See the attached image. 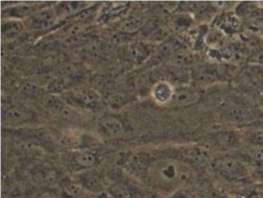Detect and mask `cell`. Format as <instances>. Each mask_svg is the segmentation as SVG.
I'll return each instance as SVG.
<instances>
[{
	"mask_svg": "<svg viewBox=\"0 0 263 198\" xmlns=\"http://www.w3.org/2000/svg\"><path fill=\"white\" fill-rule=\"evenodd\" d=\"M196 172L189 163L174 158H158L147 164L142 181L164 197L171 196L196 181Z\"/></svg>",
	"mask_w": 263,
	"mask_h": 198,
	"instance_id": "cell-1",
	"label": "cell"
},
{
	"mask_svg": "<svg viewBox=\"0 0 263 198\" xmlns=\"http://www.w3.org/2000/svg\"><path fill=\"white\" fill-rule=\"evenodd\" d=\"M214 171L229 181H243L250 176L249 169L239 160L233 156H220L212 164Z\"/></svg>",
	"mask_w": 263,
	"mask_h": 198,
	"instance_id": "cell-2",
	"label": "cell"
},
{
	"mask_svg": "<svg viewBox=\"0 0 263 198\" xmlns=\"http://www.w3.org/2000/svg\"><path fill=\"white\" fill-rule=\"evenodd\" d=\"M30 178L35 185L45 189H50L55 184H60L62 180L56 169L44 165L36 166L32 169Z\"/></svg>",
	"mask_w": 263,
	"mask_h": 198,
	"instance_id": "cell-3",
	"label": "cell"
},
{
	"mask_svg": "<svg viewBox=\"0 0 263 198\" xmlns=\"http://www.w3.org/2000/svg\"><path fill=\"white\" fill-rule=\"evenodd\" d=\"M76 181L86 191L90 193H101L107 190V187L104 184L102 177L93 170H87L80 173L77 176Z\"/></svg>",
	"mask_w": 263,
	"mask_h": 198,
	"instance_id": "cell-4",
	"label": "cell"
},
{
	"mask_svg": "<svg viewBox=\"0 0 263 198\" xmlns=\"http://www.w3.org/2000/svg\"><path fill=\"white\" fill-rule=\"evenodd\" d=\"M200 94L192 88H180L174 92L168 104L173 107H189L199 101Z\"/></svg>",
	"mask_w": 263,
	"mask_h": 198,
	"instance_id": "cell-5",
	"label": "cell"
},
{
	"mask_svg": "<svg viewBox=\"0 0 263 198\" xmlns=\"http://www.w3.org/2000/svg\"><path fill=\"white\" fill-rule=\"evenodd\" d=\"M98 126L101 133L110 139H118L124 136V126L122 123L115 116H103L100 119Z\"/></svg>",
	"mask_w": 263,
	"mask_h": 198,
	"instance_id": "cell-6",
	"label": "cell"
},
{
	"mask_svg": "<svg viewBox=\"0 0 263 198\" xmlns=\"http://www.w3.org/2000/svg\"><path fill=\"white\" fill-rule=\"evenodd\" d=\"M45 105L50 111L56 113L64 119L68 120V121H74L78 119L77 113H75V112L65 103L63 102L53 94L45 98Z\"/></svg>",
	"mask_w": 263,
	"mask_h": 198,
	"instance_id": "cell-7",
	"label": "cell"
},
{
	"mask_svg": "<svg viewBox=\"0 0 263 198\" xmlns=\"http://www.w3.org/2000/svg\"><path fill=\"white\" fill-rule=\"evenodd\" d=\"M56 12L52 10H41L32 15L29 19V24L34 30H46L54 24Z\"/></svg>",
	"mask_w": 263,
	"mask_h": 198,
	"instance_id": "cell-8",
	"label": "cell"
},
{
	"mask_svg": "<svg viewBox=\"0 0 263 198\" xmlns=\"http://www.w3.org/2000/svg\"><path fill=\"white\" fill-rule=\"evenodd\" d=\"M67 100H71L85 107H93L101 100L99 93L90 88H81L69 95Z\"/></svg>",
	"mask_w": 263,
	"mask_h": 198,
	"instance_id": "cell-9",
	"label": "cell"
},
{
	"mask_svg": "<svg viewBox=\"0 0 263 198\" xmlns=\"http://www.w3.org/2000/svg\"><path fill=\"white\" fill-rule=\"evenodd\" d=\"M31 112L21 107H11L3 114V121L10 125H18L31 120Z\"/></svg>",
	"mask_w": 263,
	"mask_h": 198,
	"instance_id": "cell-10",
	"label": "cell"
},
{
	"mask_svg": "<svg viewBox=\"0 0 263 198\" xmlns=\"http://www.w3.org/2000/svg\"><path fill=\"white\" fill-rule=\"evenodd\" d=\"M61 196L63 198H81L87 191L76 180L64 178L59 184Z\"/></svg>",
	"mask_w": 263,
	"mask_h": 198,
	"instance_id": "cell-11",
	"label": "cell"
},
{
	"mask_svg": "<svg viewBox=\"0 0 263 198\" xmlns=\"http://www.w3.org/2000/svg\"><path fill=\"white\" fill-rule=\"evenodd\" d=\"M110 198H137V189L122 181H117L107 187Z\"/></svg>",
	"mask_w": 263,
	"mask_h": 198,
	"instance_id": "cell-12",
	"label": "cell"
},
{
	"mask_svg": "<svg viewBox=\"0 0 263 198\" xmlns=\"http://www.w3.org/2000/svg\"><path fill=\"white\" fill-rule=\"evenodd\" d=\"M174 91L168 83L165 81L158 82L154 87L155 99L161 104H168L173 96Z\"/></svg>",
	"mask_w": 263,
	"mask_h": 198,
	"instance_id": "cell-13",
	"label": "cell"
},
{
	"mask_svg": "<svg viewBox=\"0 0 263 198\" xmlns=\"http://www.w3.org/2000/svg\"><path fill=\"white\" fill-rule=\"evenodd\" d=\"M73 160L76 165L85 170H89L95 167L98 162L96 156L88 151H81L75 153Z\"/></svg>",
	"mask_w": 263,
	"mask_h": 198,
	"instance_id": "cell-14",
	"label": "cell"
},
{
	"mask_svg": "<svg viewBox=\"0 0 263 198\" xmlns=\"http://www.w3.org/2000/svg\"><path fill=\"white\" fill-rule=\"evenodd\" d=\"M84 2H61L57 6L56 14L59 16H67L78 13L85 7Z\"/></svg>",
	"mask_w": 263,
	"mask_h": 198,
	"instance_id": "cell-15",
	"label": "cell"
},
{
	"mask_svg": "<svg viewBox=\"0 0 263 198\" xmlns=\"http://www.w3.org/2000/svg\"><path fill=\"white\" fill-rule=\"evenodd\" d=\"M179 49V45L176 41H167L158 47L154 57H155V61H161L164 58L170 57V56L172 57L175 54V52L178 51Z\"/></svg>",
	"mask_w": 263,
	"mask_h": 198,
	"instance_id": "cell-16",
	"label": "cell"
},
{
	"mask_svg": "<svg viewBox=\"0 0 263 198\" xmlns=\"http://www.w3.org/2000/svg\"><path fill=\"white\" fill-rule=\"evenodd\" d=\"M226 117L232 121H244L247 118L248 111L246 108L236 104L226 106L223 111Z\"/></svg>",
	"mask_w": 263,
	"mask_h": 198,
	"instance_id": "cell-17",
	"label": "cell"
},
{
	"mask_svg": "<svg viewBox=\"0 0 263 198\" xmlns=\"http://www.w3.org/2000/svg\"><path fill=\"white\" fill-rule=\"evenodd\" d=\"M23 22L18 19L8 21L2 24V34L6 37H14L24 30Z\"/></svg>",
	"mask_w": 263,
	"mask_h": 198,
	"instance_id": "cell-18",
	"label": "cell"
},
{
	"mask_svg": "<svg viewBox=\"0 0 263 198\" xmlns=\"http://www.w3.org/2000/svg\"><path fill=\"white\" fill-rule=\"evenodd\" d=\"M193 61L194 56H192V53L184 49H179L171 58L172 64L177 67L189 65L192 64Z\"/></svg>",
	"mask_w": 263,
	"mask_h": 198,
	"instance_id": "cell-19",
	"label": "cell"
},
{
	"mask_svg": "<svg viewBox=\"0 0 263 198\" xmlns=\"http://www.w3.org/2000/svg\"><path fill=\"white\" fill-rule=\"evenodd\" d=\"M142 26V19L138 17H130L124 19L118 26L120 31L127 33H134L138 31Z\"/></svg>",
	"mask_w": 263,
	"mask_h": 198,
	"instance_id": "cell-20",
	"label": "cell"
},
{
	"mask_svg": "<svg viewBox=\"0 0 263 198\" xmlns=\"http://www.w3.org/2000/svg\"><path fill=\"white\" fill-rule=\"evenodd\" d=\"M215 140L221 147H229L235 145L237 141V136L232 131H221L217 133Z\"/></svg>",
	"mask_w": 263,
	"mask_h": 198,
	"instance_id": "cell-21",
	"label": "cell"
},
{
	"mask_svg": "<svg viewBox=\"0 0 263 198\" xmlns=\"http://www.w3.org/2000/svg\"><path fill=\"white\" fill-rule=\"evenodd\" d=\"M106 100L110 107H114V108H118V107H122L128 101V97L124 93L115 92V93L107 94Z\"/></svg>",
	"mask_w": 263,
	"mask_h": 198,
	"instance_id": "cell-22",
	"label": "cell"
},
{
	"mask_svg": "<svg viewBox=\"0 0 263 198\" xmlns=\"http://www.w3.org/2000/svg\"><path fill=\"white\" fill-rule=\"evenodd\" d=\"M20 90L24 94L30 97H35V96H39L41 93V87L31 81H25L23 82L20 86Z\"/></svg>",
	"mask_w": 263,
	"mask_h": 198,
	"instance_id": "cell-23",
	"label": "cell"
},
{
	"mask_svg": "<svg viewBox=\"0 0 263 198\" xmlns=\"http://www.w3.org/2000/svg\"><path fill=\"white\" fill-rule=\"evenodd\" d=\"M66 82L62 78L60 79L55 80L52 81L47 87V90L50 92L51 94H55V93H61L63 90L65 89Z\"/></svg>",
	"mask_w": 263,
	"mask_h": 198,
	"instance_id": "cell-24",
	"label": "cell"
},
{
	"mask_svg": "<svg viewBox=\"0 0 263 198\" xmlns=\"http://www.w3.org/2000/svg\"><path fill=\"white\" fill-rule=\"evenodd\" d=\"M255 10V7L252 3H243L237 9V13L239 16L246 17V16H249L250 15L253 14Z\"/></svg>",
	"mask_w": 263,
	"mask_h": 198,
	"instance_id": "cell-25",
	"label": "cell"
},
{
	"mask_svg": "<svg viewBox=\"0 0 263 198\" xmlns=\"http://www.w3.org/2000/svg\"><path fill=\"white\" fill-rule=\"evenodd\" d=\"M137 198H165L155 190L147 188V190H137Z\"/></svg>",
	"mask_w": 263,
	"mask_h": 198,
	"instance_id": "cell-26",
	"label": "cell"
},
{
	"mask_svg": "<svg viewBox=\"0 0 263 198\" xmlns=\"http://www.w3.org/2000/svg\"><path fill=\"white\" fill-rule=\"evenodd\" d=\"M10 16H24L26 15H28V13H32V7H27V6H24V7H13V10H10Z\"/></svg>",
	"mask_w": 263,
	"mask_h": 198,
	"instance_id": "cell-27",
	"label": "cell"
},
{
	"mask_svg": "<svg viewBox=\"0 0 263 198\" xmlns=\"http://www.w3.org/2000/svg\"><path fill=\"white\" fill-rule=\"evenodd\" d=\"M132 51L137 60H141L147 56V50L141 44H137L133 47Z\"/></svg>",
	"mask_w": 263,
	"mask_h": 198,
	"instance_id": "cell-28",
	"label": "cell"
},
{
	"mask_svg": "<svg viewBox=\"0 0 263 198\" xmlns=\"http://www.w3.org/2000/svg\"><path fill=\"white\" fill-rule=\"evenodd\" d=\"M86 42H87V37L84 36H80V35L73 36V37H69L66 41L67 45L71 46V47L81 46L85 44Z\"/></svg>",
	"mask_w": 263,
	"mask_h": 198,
	"instance_id": "cell-29",
	"label": "cell"
},
{
	"mask_svg": "<svg viewBox=\"0 0 263 198\" xmlns=\"http://www.w3.org/2000/svg\"><path fill=\"white\" fill-rule=\"evenodd\" d=\"M35 198H61V196L56 191H53L50 189H46L38 193Z\"/></svg>",
	"mask_w": 263,
	"mask_h": 198,
	"instance_id": "cell-30",
	"label": "cell"
},
{
	"mask_svg": "<svg viewBox=\"0 0 263 198\" xmlns=\"http://www.w3.org/2000/svg\"><path fill=\"white\" fill-rule=\"evenodd\" d=\"M81 198H110V195L107 193V190L101 193H90L87 192L84 196Z\"/></svg>",
	"mask_w": 263,
	"mask_h": 198,
	"instance_id": "cell-31",
	"label": "cell"
},
{
	"mask_svg": "<svg viewBox=\"0 0 263 198\" xmlns=\"http://www.w3.org/2000/svg\"><path fill=\"white\" fill-rule=\"evenodd\" d=\"M252 156L254 158L255 161H260V162H263V148L262 147H259V148L254 150L252 152Z\"/></svg>",
	"mask_w": 263,
	"mask_h": 198,
	"instance_id": "cell-32",
	"label": "cell"
},
{
	"mask_svg": "<svg viewBox=\"0 0 263 198\" xmlns=\"http://www.w3.org/2000/svg\"><path fill=\"white\" fill-rule=\"evenodd\" d=\"M93 13V10L91 9H89L87 10H84V11L81 12L79 14L77 15L76 18L78 19V21H83V19H85L86 18L89 17V16L91 15V13Z\"/></svg>",
	"mask_w": 263,
	"mask_h": 198,
	"instance_id": "cell-33",
	"label": "cell"
},
{
	"mask_svg": "<svg viewBox=\"0 0 263 198\" xmlns=\"http://www.w3.org/2000/svg\"><path fill=\"white\" fill-rule=\"evenodd\" d=\"M254 61L258 63H263V51L259 52L255 55Z\"/></svg>",
	"mask_w": 263,
	"mask_h": 198,
	"instance_id": "cell-34",
	"label": "cell"
},
{
	"mask_svg": "<svg viewBox=\"0 0 263 198\" xmlns=\"http://www.w3.org/2000/svg\"><path fill=\"white\" fill-rule=\"evenodd\" d=\"M248 198H263V193H261V192H255V193L249 195Z\"/></svg>",
	"mask_w": 263,
	"mask_h": 198,
	"instance_id": "cell-35",
	"label": "cell"
}]
</instances>
